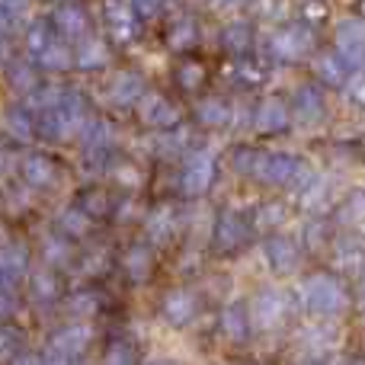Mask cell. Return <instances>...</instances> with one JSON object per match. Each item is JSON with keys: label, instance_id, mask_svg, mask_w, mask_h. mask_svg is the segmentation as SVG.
I'll use <instances>...</instances> for the list:
<instances>
[{"label": "cell", "instance_id": "obj_36", "mask_svg": "<svg viewBox=\"0 0 365 365\" xmlns=\"http://www.w3.org/2000/svg\"><path fill=\"white\" fill-rule=\"evenodd\" d=\"M113 32H119V36L132 32V13H128L125 6H115L113 10Z\"/></svg>", "mask_w": 365, "mask_h": 365}, {"label": "cell", "instance_id": "obj_32", "mask_svg": "<svg viewBox=\"0 0 365 365\" xmlns=\"http://www.w3.org/2000/svg\"><path fill=\"white\" fill-rule=\"evenodd\" d=\"M16 346H19L16 330L0 327V362H13V359H16Z\"/></svg>", "mask_w": 365, "mask_h": 365}, {"label": "cell", "instance_id": "obj_50", "mask_svg": "<svg viewBox=\"0 0 365 365\" xmlns=\"http://www.w3.org/2000/svg\"><path fill=\"white\" fill-rule=\"evenodd\" d=\"M0 164H4V148H0Z\"/></svg>", "mask_w": 365, "mask_h": 365}, {"label": "cell", "instance_id": "obj_18", "mask_svg": "<svg viewBox=\"0 0 365 365\" xmlns=\"http://www.w3.org/2000/svg\"><path fill=\"white\" fill-rule=\"evenodd\" d=\"M109 93H113L109 100L119 103V106H128V103H141V96H145V83H141V77H135V74H119Z\"/></svg>", "mask_w": 365, "mask_h": 365}, {"label": "cell", "instance_id": "obj_4", "mask_svg": "<svg viewBox=\"0 0 365 365\" xmlns=\"http://www.w3.org/2000/svg\"><path fill=\"white\" fill-rule=\"evenodd\" d=\"M247 308H250V324L253 327L269 330L285 317V295L279 289H259Z\"/></svg>", "mask_w": 365, "mask_h": 365}, {"label": "cell", "instance_id": "obj_15", "mask_svg": "<svg viewBox=\"0 0 365 365\" xmlns=\"http://www.w3.org/2000/svg\"><path fill=\"white\" fill-rule=\"evenodd\" d=\"M221 330H225V336H231L237 343L247 340L250 336V308L244 302L225 304V311H221Z\"/></svg>", "mask_w": 365, "mask_h": 365}, {"label": "cell", "instance_id": "obj_14", "mask_svg": "<svg viewBox=\"0 0 365 365\" xmlns=\"http://www.w3.org/2000/svg\"><path fill=\"white\" fill-rule=\"evenodd\" d=\"M253 122H257L259 132L276 135V132H285V128L292 125V113H289V106H285L282 100L269 96V100L259 103V109H257V115H253Z\"/></svg>", "mask_w": 365, "mask_h": 365}, {"label": "cell", "instance_id": "obj_16", "mask_svg": "<svg viewBox=\"0 0 365 365\" xmlns=\"http://www.w3.org/2000/svg\"><path fill=\"white\" fill-rule=\"evenodd\" d=\"M314 68H317V77H321L327 87H346V81L353 77V71H349L346 64L336 58V51H330V55H321Z\"/></svg>", "mask_w": 365, "mask_h": 365}, {"label": "cell", "instance_id": "obj_23", "mask_svg": "<svg viewBox=\"0 0 365 365\" xmlns=\"http://www.w3.org/2000/svg\"><path fill=\"white\" fill-rule=\"evenodd\" d=\"M336 259L346 269H356V266H365V240L362 237H346L336 250Z\"/></svg>", "mask_w": 365, "mask_h": 365}, {"label": "cell", "instance_id": "obj_31", "mask_svg": "<svg viewBox=\"0 0 365 365\" xmlns=\"http://www.w3.org/2000/svg\"><path fill=\"white\" fill-rule=\"evenodd\" d=\"M45 250H42V257L48 259L51 266H58V263H64L68 259V244H64V237H45Z\"/></svg>", "mask_w": 365, "mask_h": 365}, {"label": "cell", "instance_id": "obj_13", "mask_svg": "<svg viewBox=\"0 0 365 365\" xmlns=\"http://www.w3.org/2000/svg\"><path fill=\"white\" fill-rule=\"evenodd\" d=\"M29 269V253L23 244H4L0 247V289H10L13 282L26 276Z\"/></svg>", "mask_w": 365, "mask_h": 365}, {"label": "cell", "instance_id": "obj_9", "mask_svg": "<svg viewBox=\"0 0 365 365\" xmlns=\"http://www.w3.org/2000/svg\"><path fill=\"white\" fill-rule=\"evenodd\" d=\"M90 340H93V330H90L87 324H81V321L68 324V327H61L55 336H51V356L74 362L77 356H83V349L90 346Z\"/></svg>", "mask_w": 365, "mask_h": 365}, {"label": "cell", "instance_id": "obj_10", "mask_svg": "<svg viewBox=\"0 0 365 365\" xmlns=\"http://www.w3.org/2000/svg\"><path fill=\"white\" fill-rule=\"evenodd\" d=\"M215 180V160L205 151H195L192 158L182 167V192L189 195H202Z\"/></svg>", "mask_w": 365, "mask_h": 365}, {"label": "cell", "instance_id": "obj_30", "mask_svg": "<svg viewBox=\"0 0 365 365\" xmlns=\"http://www.w3.org/2000/svg\"><path fill=\"white\" fill-rule=\"evenodd\" d=\"M346 100L353 103V106H362L365 109V71H353V77L346 81Z\"/></svg>", "mask_w": 365, "mask_h": 365}, {"label": "cell", "instance_id": "obj_7", "mask_svg": "<svg viewBox=\"0 0 365 365\" xmlns=\"http://www.w3.org/2000/svg\"><path fill=\"white\" fill-rule=\"evenodd\" d=\"M289 113H292V122H298V125H317L327 115V103H324L321 87H311V83L298 87L295 96H292Z\"/></svg>", "mask_w": 365, "mask_h": 365}, {"label": "cell", "instance_id": "obj_42", "mask_svg": "<svg viewBox=\"0 0 365 365\" xmlns=\"http://www.w3.org/2000/svg\"><path fill=\"white\" fill-rule=\"evenodd\" d=\"M10 365H48V359H45V356H36V353H19Z\"/></svg>", "mask_w": 365, "mask_h": 365}, {"label": "cell", "instance_id": "obj_51", "mask_svg": "<svg viewBox=\"0 0 365 365\" xmlns=\"http://www.w3.org/2000/svg\"><path fill=\"white\" fill-rule=\"evenodd\" d=\"M0 38H4V36H0Z\"/></svg>", "mask_w": 365, "mask_h": 365}, {"label": "cell", "instance_id": "obj_8", "mask_svg": "<svg viewBox=\"0 0 365 365\" xmlns=\"http://www.w3.org/2000/svg\"><path fill=\"white\" fill-rule=\"evenodd\" d=\"M160 314H164V321L170 327H186L199 314V298L189 289H170L164 295V302H160Z\"/></svg>", "mask_w": 365, "mask_h": 365}, {"label": "cell", "instance_id": "obj_40", "mask_svg": "<svg viewBox=\"0 0 365 365\" xmlns=\"http://www.w3.org/2000/svg\"><path fill=\"white\" fill-rule=\"evenodd\" d=\"M192 38H195V29L189 23L173 32V45H177V48H186V42H192Z\"/></svg>", "mask_w": 365, "mask_h": 365}, {"label": "cell", "instance_id": "obj_44", "mask_svg": "<svg viewBox=\"0 0 365 365\" xmlns=\"http://www.w3.org/2000/svg\"><path fill=\"white\" fill-rule=\"evenodd\" d=\"M282 218V208H263L259 212V221H279Z\"/></svg>", "mask_w": 365, "mask_h": 365}, {"label": "cell", "instance_id": "obj_43", "mask_svg": "<svg viewBox=\"0 0 365 365\" xmlns=\"http://www.w3.org/2000/svg\"><path fill=\"white\" fill-rule=\"evenodd\" d=\"M160 4H164V0H135V10H138L141 16H148V13H154Z\"/></svg>", "mask_w": 365, "mask_h": 365}, {"label": "cell", "instance_id": "obj_20", "mask_svg": "<svg viewBox=\"0 0 365 365\" xmlns=\"http://www.w3.org/2000/svg\"><path fill=\"white\" fill-rule=\"evenodd\" d=\"M195 115H199L202 125H227L231 122V109H227L225 100H218V96H208V100L199 103V109H195Z\"/></svg>", "mask_w": 365, "mask_h": 365}, {"label": "cell", "instance_id": "obj_29", "mask_svg": "<svg viewBox=\"0 0 365 365\" xmlns=\"http://www.w3.org/2000/svg\"><path fill=\"white\" fill-rule=\"evenodd\" d=\"M106 61V45L103 42H96V38H90V42H83L81 45V51H77V64H103Z\"/></svg>", "mask_w": 365, "mask_h": 365}, {"label": "cell", "instance_id": "obj_47", "mask_svg": "<svg viewBox=\"0 0 365 365\" xmlns=\"http://www.w3.org/2000/svg\"><path fill=\"white\" fill-rule=\"evenodd\" d=\"M349 365H365V356H353V359H349Z\"/></svg>", "mask_w": 365, "mask_h": 365}, {"label": "cell", "instance_id": "obj_46", "mask_svg": "<svg viewBox=\"0 0 365 365\" xmlns=\"http://www.w3.org/2000/svg\"><path fill=\"white\" fill-rule=\"evenodd\" d=\"M148 365H180L177 359H154V362H148Z\"/></svg>", "mask_w": 365, "mask_h": 365}, {"label": "cell", "instance_id": "obj_48", "mask_svg": "<svg viewBox=\"0 0 365 365\" xmlns=\"http://www.w3.org/2000/svg\"><path fill=\"white\" fill-rule=\"evenodd\" d=\"M304 365H327L324 359H311V362H304Z\"/></svg>", "mask_w": 365, "mask_h": 365}, {"label": "cell", "instance_id": "obj_6", "mask_svg": "<svg viewBox=\"0 0 365 365\" xmlns=\"http://www.w3.org/2000/svg\"><path fill=\"white\" fill-rule=\"evenodd\" d=\"M266 263H269V269L276 272V276H292V272L302 266V247L295 244L292 237H285V234H272L269 240H266Z\"/></svg>", "mask_w": 365, "mask_h": 365}, {"label": "cell", "instance_id": "obj_35", "mask_svg": "<svg viewBox=\"0 0 365 365\" xmlns=\"http://www.w3.org/2000/svg\"><path fill=\"white\" fill-rule=\"evenodd\" d=\"M68 308L74 311V314H93V311H96V295H87V292H81V295H74L68 302Z\"/></svg>", "mask_w": 365, "mask_h": 365}, {"label": "cell", "instance_id": "obj_5", "mask_svg": "<svg viewBox=\"0 0 365 365\" xmlns=\"http://www.w3.org/2000/svg\"><path fill=\"white\" fill-rule=\"evenodd\" d=\"M311 48H314V36H311V29L302 23L285 26V29H279L276 36H272V55L285 58V61H298V58H304Z\"/></svg>", "mask_w": 365, "mask_h": 365}, {"label": "cell", "instance_id": "obj_41", "mask_svg": "<svg viewBox=\"0 0 365 365\" xmlns=\"http://www.w3.org/2000/svg\"><path fill=\"white\" fill-rule=\"evenodd\" d=\"M346 208H349V218H365V195H362V192L353 195Z\"/></svg>", "mask_w": 365, "mask_h": 365}, {"label": "cell", "instance_id": "obj_12", "mask_svg": "<svg viewBox=\"0 0 365 365\" xmlns=\"http://www.w3.org/2000/svg\"><path fill=\"white\" fill-rule=\"evenodd\" d=\"M138 113H141V119H145L148 125H154V128H173L180 122L177 106H173V103H167V96H160V93L141 96Z\"/></svg>", "mask_w": 365, "mask_h": 365}, {"label": "cell", "instance_id": "obj_21", "mask_svg": "<svg viewBox=\"0 0 365 365\" xmlns=\"http://www.w3.org/2000/svg\"><path fill=\"white\" fill-rule=\"evenodd\" d=\"M58 29H61V36H83L87 32V16H83L81 6H61L58 10Z\"/></svg>", "mask_w": 365, "mask_h": 365}, {"label": "cell", "instance_id": "obj_17", "mask_svg": "<svg viewBox=\"0 0 365 365\" xmlns=\"http://www.w3.org/2000/svg\"><path fill=\"white\" fill-rule=\"evenodd\" d=\"M122 266H125L128 279H135V282H145V279L151 276V269H154V257H151V250H148V247L135 244L132 250L122 257Z\"/></svg>", "mask_w": 365, "mask_h": 365}, {"label": "cell", "instance_id": "obj_11", "mask_svg": "<svg viewBox=\"0 0 365 365\" xmlns=\"http://www.w3.org/2000/svg\"><path fill=\"white\" fill-rule=\"evenodd\" d=\"M247 234H250L247 221L240 218L237 212H225L218 218V227H215V247H218L221 253H234L247 244Z\"/></svg>", "mask_w": 365, "mask_h": 365}, {"label": "cell", "instance_id": "obj_26", "mask_svg": "<svg viewBox=\"0 0 365 365\" xmlns=\"http://www.w3.org/2000/svg\"><path fill=\"white\" fill-rule=\"evenodd\" d=\"M38 64H42V68H48V71H64L71 64V51L64 48L61 42H51L48 48L38 55Z\"/></svg>", "mask_w": 365, "mask_h": 365}, {"label": "cell", "instance_id": "obj_22", "mask_svg": "<svg viewBox=\"0 0 365 365\" xmlns=\"http://www.w3.org/2000/svg\"><path fill=\"white\" fill-rule=\"evenodd\" d=\"M58 227H61V234L83 237V234L90 231V215L81 212V208H64V212L58 215Z\"/></svg>", "mask_w": 365, "mask_h": 365}, {"label": "cell", "instance_id": "obj_28", "mask_svg": "<svg viewBox=\"0 0 365 365\" xmlns=\"http://www.w3.org/2000/svg\"><path fill=\"white\" fill-rule=\"evenodd\" d=\"M103 365H138V356H135V349L128 346V343H113V346L106 349V356H103Z\"/></svg>", "mask_w": 365, "mask_h": 365}, {"label": "cell", "instance_id": "obj_38", "mask_svg": "<svg viewBox=\"0 0 365 365\" xmlns=\"http://www.w3.org/2000/svg\"><path fill=\"white\" fill-rule=\"evenodd\" d=\"M10 83H16V87H32V83H36V74H32L29 68H23V64H16V68L10 71Z\"/></svg>", "mask_w": 365, "mask_h": 365}, {"label": "cell", "instance_id": "obj_25", "mask_svg": "<svg viewBox=\"0 0 365 365\" xmlns=\"http://www.w3.org/2000/svg\"><path fill=\"white\" fill-rule=\"evenodd\" d=\"M29 292H32V298H36V302H42V304L55 302V298H58L55 276H51V272H36V276H32V282H29Z\"/></svg>", "mask_w": 365, "mask_h": 365}, {"label": "cell", "instance_id": "obj_37", "mask_svg": "<svg viewBox=\"0 0 365 365\" xmlns=\"http://www.w3.org/2000/svg\"><path fill=\"white\" fill-rule=\"evenodd\" d=\"M13 314H16V298H13L10 289H0V324L10 321Z\"/></svg>", "mask_w": 365, "mask_h": 365}, {"label": "cell", "instance_id": "obj_27", "mask_svg": "<svg viewBox=\"0 0 365 365\" xmlns=\"http://www.w3.org/2000/svg\"><path fill=\"white\" fill-rule=\"evenodd\" d=\"M32 122H29V115L23 113V109H6V132L13 135L16 141H26V138H32Z\"/></svg>", "mask_w": 365, "mask_h": 365}, {"label": "cell", "instance_id": "obj_3", "mask_svg": "<svg viewBox=\"0 0 365 365\" xmlns=\"http://www.w3.org/2000/svg\"><path fill=\"white\" fill-rule=\"evenodd\" d=\"M336 58L349 71H365V19L353 16L336 26Z\"/></svg>", "mask_w": 365, "mask_h": 365}, {"label": "cell", "instance_id": "obj_49", "mask_svg": "<svg viewBox=\"0 0 365 365\" xmlns=\"http://www.w3.org/2000/svg\"><path fill=\"white\" fill-rule=\"evenodd\" d=\"M218 4H240V0H218Z\"/></svg>", "mask_w": 365, "mask_h": 365}, {"label": "cell", "instance_id": "obj_19", "mask_svg": "<svg viewBox=\"0 0 365 365\" xmlns=\"http://www.w3.org/2000/svg\"><path fill=\"white\" fill-rule=\"evenodd\" d=\"M23 177L29 186H51L55 182V164L48 158H42V154H32L23 164Z\"/></svg>", "mask_w": 365, "mask_h": 365}, {"label": "cell", "instance_id": "obj_34", "mask_svg": "<svg viewBox=\"0 0 365 365\" xmlns=\"http://www.w3.org/2000/svg\"><path fill=\"white\" fill-rule=\"evenodd\" d=\"M225 42L231 45V48H244V45L250 42V29H247L244 23H234L231 29L225 32Z\"/></svg>", "mask_w": 365, "mask_h": 365}, {"label": "cell", "instance_id": "obj_33", "mask_svg": "<svg viewBox=\"0 0 365 365\" xmlns=\"http://www.w3.org/2000/svg\"><path fill=\"white\" fill-rule=\"evenodd\" d=\"M26 42H29V51L32 55H42L45 48H48L51 45V36H48V29H45V26H36V29H29V38H26Z\"/></svg>", "mask_w": 365, "mask_h": 365}, {"label": "cell", "instance_id": "obj_2", "mask_svg": "<svg viewBox=\"0 0 365 365\" xmlns=\"http://www.w3.org/2000/svg\"><path fill=\"white\" fill-rule=\"evenodd\" d=\"M302 302H304V308L314 317H321V321L340 317L343 311L349 308V295H346V289H343V282L336 276H327V272L311 276L308 282L302 285Z\"/></svg>", "mask_w": 365, "mask_h": 365}, {"label": "cell", "instance_id": "obj_24", "mask_svg": "<svg viewBox=\"0 0 365 365\" xmlns=\"http://www.w3.org/2000/svg\"><path fill=\"white\" fill-rule=\"evenodd\" d=\"M148 237L151 240H167L170 237V231H173V212L170 208H158V212H151V218H148Z\"/></svg>", "mask_w": 365, "mask_h": 365}, {"label": "cell", "instance_id": "obj_45", "mask_svg": "<svg viewBox=\"0 0 365 365\" xmlns=\"http://www.w3.org/2000/svg\"><path fill=\"white\" fill-rule=\"evenodd\" d=\"M359 298L365 302V266H362V276H359Z\"/></svg>", "mask_w": 365, "mask_h": 365}, {"label": "cell", "instance_id": "obj_1", "mask_svg": "<svg viewBox=\"0 0 365 365\" xmlns=\"http://www.w3.org/2000/svg\"><path fill=\"white\" fill-rule=\"evenodd\" d=\"M234 170L240 177H250L259 180L266 186H282V189H302V182L311 177V167L304 164L302 158H292V154L282 151H237L234 154Z\"/></svg>", "mask_w": 365, "mask_h": 365}, {"label": "cell", "instance_id": "obj_39", "mask_svg": "<svg viewBox=\"0 0 365 365\" xmlns=\"http://www.w3.org/2000/svg\"><path fill=\"white\" fill-rule=\"evenodd\" d=\"M202 81V68L199 64H182V87H195V83Z\"/></svg>", "mask_w": 365, "mask_h": 365}]
</instances>
